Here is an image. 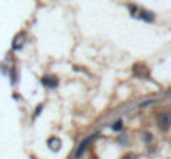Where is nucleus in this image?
I'll return each mask as SVG.
<instances>
[{"mask_svg": "<svg viewBox=\"0 0 171 159\" xmlns=\"http://www.w3.org/2000/svg\"><path fill=\"white\" fill-rule=\"evenodd\" d=\"M125 159H131V157H125Z\"/></svg>", "mask_w": 171, "mask_h": 159, "instance_id": "obj_5", "label": "nucleus"}, {"mask_svg": "<svg viewBox=\"0 0 171 159\" xmlns=\"http://www.w3.org/2000/svg\"><path fill=\"white\" fill-rule=\"evenodd\" d=\"M90 144V139H85L81 144H80V148H78V151H76V157H80L83 152H85V149H86V146Z\"/></svg>", "mask_w": 171, "mask_h": 159, "instance_id": "obj_3", "label": "nucleus"}, {"mask_svg": "<svg viewBox=\"0 0 171 159\" xmlns=\"http://www.w3.org/2000/svg\"><path fill=\"white\" fill-rule=\"evenodd\" d=\"M113 129H115V131H120V129H121V121L115 123V124H113Z\"/></svg>", "mask_w": 171, "mask_h": 159, "instance_id": "obj_4", "label": "nucleus"}, {"mask_svg": "<svg viewBox=\"0 0 171 159\" xmlns=\"http://www.w3.org/2000/svg\"><path fill=\"white\" fill-rule=\"evenodd\" d=\"M43 85H47V86H52V88H55V86L58 85V81L55 76H43Z\"/></svg>", "mask_w": 171, "mask_h": 159, "instance_id": "obj_2", "label": "nucleus"}, {"mask_svg": "<svg viewBox=\"0 0 171 159\" xmlns=\"http://www.w3.org/2000/svg\"><path fill=\"white\" fill-rule=\"evenodd\" d=\"M169 124H171V116L168 113H161L158 116V126L163 129V131H166V129L169 128Z\"/></svg>", "mask_w": 171, "mask_h": 159, "instance_id": "obj_1", "label": "nucleus"}]
</instances>
